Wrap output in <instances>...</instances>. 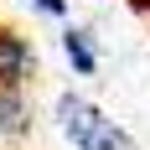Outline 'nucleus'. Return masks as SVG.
Returning a JSON list of instances; mask_svg holds the SVG:
<instances>
[{"label":"nucleus","instance_id":"nucleus-2","mask_svg":"<svg viewBox=\"0 0 150 150\" xmlns=\"http://www.w3.org/2000/svg\"><path fill=\"white\" fill-rule=\"evenodd\" d=\"M31 78H36V47H31V36L16 31V26H0V83L26 88Z\"/></svg>","mask_w":150,"mask_h":150},{"label":"nucleus","instance_id":"nucleus-1","mask_svg":"<svg viewBox=\"0 0 150 150\" xmlns=\"http://www.w3.org/2000/svg\"><path fill=\"white\" fill-rule=\"evenodd\" d=\"M57 124H62V135L73 140L78 150H140L124 124H114L104 109H93L78 93H62L57 98Z\"/></svg>","mask_w":150,"mask_h":150},{"label":"nucleus","instance_id":"nucleus-3","mask_svg":"<svg viewBox=\"0 0 150 150\" xmlns=\"http://www.w3.org/2000/svg\"><path fill=\"white\" fill-rule=\"evenodd\" d=\"M31 129V104H26V93L11 88V83H0V140H16V135H26Z\"/></svg>","mask_w":150,"mask_h":150},{"label":"nucleus","instance_id":"nucleus-5","mask_svg":"<svg viewBox=\"0 0 150 150\" xmlns=\"http://www.w3.org/2000/svg\"><path fill=\"white\" fill-rule=\"evenodd\" d=\"M42 16H67V0H31Z\"/></svg>","mask_w":150,"mask_h":150},{"label":"nucleus","instance_id":"nucleus-4","mask_svg":"<svg viewBox=\"0 0 150 150\" xmlns=\"http://www.w3.org/2000/svg\"><path fill=\"white\" fill-rule=\"evenodd\" d=\"M62 52H67V62H73L83 78L98 73V47H93V36L83 26H67V31H62Z\"/></svg>","mask_w":150,"mask_h":150}]
</instances>
